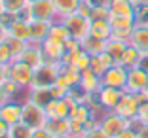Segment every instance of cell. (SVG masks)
<instances>
[{"label": "cell", "instance_id": "c3c4849f", "mask_svg": "<svg viewBox=\"0 0 148 138\" xmlns=\"http://www.w3.org/2000/svg\"><path fill=\"white\" fill-rule=\"evenodd\" d=\"M2 13H4V8H2V4H0V17H2Z\"/></svg>", "mask_w": 148, "mask_h": 138}, {"label": "cell", "instance_id": "9a60e30c", "mask_svg": "<svg viewBox=\"0 0 148 138\" xmlns=\"http://www.w3.org/2000/svg\"><path fill=\"white\" fill-rule=\"evenodd\" d=\"M21 114L23 102H17V100H8L4 106H0V119H4L10 127L21 123Z\"/></svg>", "mask_w": 148, "mask_h": 138}, {"label": "cell", "instance_id": "8992f818", "mask_svg": "<svg viewBox=\"0 0 148 138\" xmlns=\"http://www.w3.org/2000/svg\"><path fill=\"white\" fill-rule=\"evenodd\" d=\"M29 21H49L53 23L57 19V12L51 0H38L34 4H29L27 8Z\"/></svg>", "mask_w": 148, "mask_h": 138}, {"label": "cell", "instance_id": "277c9868", "mask_svg": "<svg viewBox=\"0 0 148 138\" xmlns=\"http://www.w3.org/2000/svg\"><path fill=\"white\" fill-rule=\"evenodd\" d=\"M144 95H133V93H123L122 100L118 102V106L112 110V112H116L118 116H122L125 117L127 121H133L137 119V114H139V108H140V104L144 102Z\"/></svg>", "mask_w": 148, "mask_h": 138}, {"label": "cell", "instance_id": "f1b7e54d", "mask_svg": "<svg viewBox=\"0 0 148 138\" xmlns=\"http://www.w3.org/2000/svg\"><path fill=\"white\" fill-rule=\"evenodd\" d=\"M48 38H51V40H55V42H61V44H66L70 40V34H69V30H66V27H65V23L63 21H53L51 23V29H49V34H48Z\"/></svg>", "mask_w": 148, "mask_h": 138}, {"label": "cell", "instance_id": "9c48e42d", "mask_svg": "<svg viewBox=\"0 0 148 138\" xmlns=\"http://www.w3.org/2000/svg\"><path fill=\"white\" fill-rule=\"evenodd\" d=\"M148 89V74L144 72L140 66L127 70V83H125V91L133 93V95H143Z\"/></svg>", "mask_w": 148, "mask_h": 138}, {"label": "cell", "instance_id": "1f68e13d", "mask_svg": "<svg viewBox=\"0 0 148 138\" xmlns=\"http://www.w3.org/2000/svg\"><path fill=\"white\" fill-rule=\"evenodd\" d=\"M0 4L4 8L6 13H13V15H19L27 10V0H0Z\"/></svg>", "mask_w": 148, "mask_h": 138}, {"label": "cell", "instance_id": "5bb4252c", "mask_svg": "<svg viewBox=\"0 0 148 138\" xmlns=\"http://www.w3.org/2000/svg\"><path fill=\"white\" fill-rule=\"evenodd\" d=\"M44 129H48L55 138H69L72 136V125L69 117H48Z\"/></svg>", "mask_w": 148, "mask_h": 138}, {"label": "cell", "instance_id": "681fc988", "mask_svg": "<svg viewBox=\"0 0 148 138\" xmlns=\"http://www.w3.org/2000/svg\"><path fill=\"white\" fill-rule=\"evenodd\" d=\"M69 138H82V136H69Z\"/></svg>", "mask_w": 148, "mask_h": 138}, {"label": "cell", "instance_id": "7dc6e473", "mask_svg": "<svg viewBox=\"0 0 148 138\" xmlns=\"http://www.w3.org/2000/svg\"><path fill=\"white\" fill-rule=\"evenodd\" d=\"M143 95H144V99H146V100H148V89H146V91H144Z\"/></svg>", "mask_w": 148, "mask_h": 138}, {"label": "cell", "instance_id": "d4e9b609", "mask_svg": "<svg viewBox=\"0 0 148 138\" xmlns=\"http://www.w3.org/2000/svg\"><path fill=\"white\" fill-rule=\"evenodd\" d=\"M114 65H116V61H114L106 51H103V53H99L97 57H91V66H89V68H91L93 72L101 78V76H103L110 66H114Z\"/></svg>", "mask_w": 148, "mask_h": 138}, {"label": "cell", "instance_id": "60d3db41", "mask_svg": "<svg viewBox=\"0 0 148 138\" xmlns=\"http://www.w3.org/2000/svg\"><path fill=\"white\" fill-rule=\"evenodd\" d=\"M10 100V97H8V93H6V89H4V85L0 83V106H4L6 102Z\"/></svg>", "mask_w": 148, "mask_h": 138}, {"label": "cell", "instance_id": "7402d4cb", "mask_svg": "<svg viewBox=\"0 0 148 138\" xmlns=\"http://www.w3.org/2000/svg\"><path fill=\"white\" fill-rule=\"evenodd\" d=\"M8 36L15 40H21V42L29 44L31 42V30H29V21L25 19H15L12 25L8 27Z\"/></svg>", "mask_w": 148, "mask_h": 138}, {"label": "cell", "instance_id": "3957f363", "mask_svg": "<svg viewBox=\"0 0 148 138\" xmlns=\"http://www.w3.org/2000/svg\"><path fill=\"white\" fill-rule=\"evenodd\" d=\"M32 74H34V68L31 65L23 63L21 59H13L8 65V78L12 82H15L17 85H21L23 89H31Z\"/></svg>", "mask_w": 148, "mask_h": 138}, {"label": "cell", "instance_id": "603a6c76", "mask_svg": "<svg viewBox=\"0 0 148 138\" xmlns=\"http://www.w3.org/2000/svg\"><path fill=\"white\" fill-rule=\"evenodd\" d=\"M51 23L49 21H29V30H31V42L32 44H42L48 38Z\"/></svg>", "mask_w": 148, "mask_h": 138}, {"label": "cell", "instance_id": "ac0fdd59", "mask_svg": "<svg viewBox=\"0 0 148 138\" xmlns=\"http://www.w3.org/2000/svg\"><path fill=\"white\" fill-rule=\"evenodd\" d=\"M17 59H21L23 63H27V65H31L32 68L40 66V65L44 63V53H42V48H40V44H32V42H29V44H27V48L23 49V53L17 57Z\"/></svg>", "mask_w": 148, "mask_h": 138}, {"label": "cell", "instance_id": "4fadbf2b", "mask_svg": "<svg viewBox=\"0 0 148 138\" xmlns=\"http://www.w3.org/2000/svg\"><path fill=\"white\" fill-rule=\"evenodd\" d=\"M74 104L76 102L69 95L63 97V99H53L46 106V114H48V117H70V112H72Z\"/></svg>", "mask_w": 148, "mask_h": 138}, {"label": "cell", "instance_id": "7bdbcfd3", "mask_svg": "<svg viewBox=\"0 0 148 138\" xmlns=\"http://www.w3.org/2000/svg\"><path fill=\"white\" fill-rule=\"evenodd\" d=\"M8 80V66L0 65V83H4Z\"/></svg>", "mask_w": 148, "mask_h": 138}, {"label": "cell", "instance_id": "b9f144b4", "mask_svg": "<svg viewBox=\"0 0 148 138\" xmlns=\"http://www.w3.org/2000/svg\"><path fill=\"white\" fill-rule=\"evenodd\" d=\"M137 138H148V125H140L137 129Z\"/></svg>", "mask_w": 148, "mask_h": 138}, {"label": "cell", "instance_id": "6da1fadb", "mask_svg": "<svg viewBox=\"0 0 148 138\" xmlns=\"http://www.w3.org/2000/svg\"><path fill=\"white\" fill-rule=\"evenodd\" d=\"M59 21L65 23L66 30H69V34L72 40L82 44L84 40L89 36V29H91V19L87 17L86 13L82 12H76L72 15H66L65 19H59Z\"/></svg>", "mask_w": 148, "mask_h": 138}, {"label": "cell", "instance_id": "d6986e66", "mask_svg": "<svg viewBox=\"0 0 148 138\" xmlns=\"http://www.w3.org/2000/svg\"><path fill=\"white\" fill-rule=\"evenodd\" d=\"M80 87L86 91L87 95H97L99 89L103 87V83H101V78L91 68H87V70H84V72L80 74Z\"/></svg>", "mask_w": 148, "mask_h": 138}, {"label": "cell", "instance_id": "836d02e7", "mask_svg": "<svg viewBox=\"0 0 148 138\" xmlns=\"http://www.w3.org/2000/svg\"><path fill=\"white\" fill-rule=\"evenodd\" d=\"M13 59H15V57H13L12 49H10V46H8V42H0V65L8 66Z\"/></svg>", "mask_w": 148, "mask_h": 138}, {"label": "cell", "instance_id": "f35d334b", "mask_svg": "<svg viewBox=\"0 0 148 138\" xmlns=\"http://www.w3.org/2000/svg\"><path fill=\"white\" fill-rule=\"evenodd\" d=\"M116 138H137V129H133V127H127L125 131H122V133L118 134Z\"/></svg>", "mask_w": 148, "mask_h": 138}, {"label": "cell", "instance_id": "bcb514c9", "mask_svg": "<svg viewBox=\"0 0 148 138\" xmlns=\"http://www.w3.org/2000/svg\"><path fill=\"white\" fill-rule=\"evenodd\" d=\"M34 2H38V0H27V4H34Z\"/></svg>", "mask_w": 148, "mask_h": 138}, {"label": "cell", "instance_id": "52a82bcc", "mask_svg": "<svg viewBox=\"0 0 148 138\" xmlns=\"http://www.w3.org/2000/svg\"><path fill=\"white\" fill-rule=\"evenodd\" d=\"M137 25L135 17H116V15H110V29H112V36L110 38L122 40V42L129 44L131 32Z\"/></svg>", "mask_w": 148, "mask_h": 138}, {"label": "cell", "instance_id": "ffe728a7", "mask_svg": "<svg viewBox=\"0 0 148 138\" xmlns=\"http://www.w3.org/2000/svg\"><path fill=\"white\" fill-rule=\"evenodd\" d=\"M80 70L72 68V66L69 65H61V68H59V78H57V83H61V85H65L66 89H72V87L80 85Z\"/></svg>", "mask_w": 148, "mask_h": 138}, {"label": "cell", "instance_id": "8d00e7d4", "mask_svg": "<svg viewBox=\"0 0 148 138\" xmlns=\"http://www.w3.org/2000/svg\"><path fill=\"white\" fill-rule=\"evenodd\" d=\"M137 119L143 123V125H148V100H144L139 108V114H137Z\"/></svg>", "mask_w": 148, "mask_h": 138}, {"label": "cell", "instance_id": "44dd1931", "mask_svg": "<svg viewBox=\"0 0 148 138\" xmlns=\"http://www.w3.org/2000/svg\"><path fill=\"white\" fill-rule=\"evenodd\" d=\"M27 100L34 102L36 106L46 110L49 102L53 100V95H51V89H44V87H31L27 89Z\"/></svg>", "mask_w": 148, "mask_h": 138}, {"label": "cell", "instance_id": "5b68a950", "mask_svg": "<svg viewBox=\"0 0 148 138\" xmlns=\"http://www.w3.org/2000/svg\"><path fill=\"white\" fill-rule=\"evenodd\" d=\"M48 121V114L46 110L36 106L34 102L31 100H25L23 102V114H21V123H25L27 127H31L32 131L34 129H40V127L46 125Z\"/></svg>", "mask_w": 148, "mask_h": 138}, {"label": "cell", "instance_id": "484cf974", "mask_svg": "<svg viewBox=\"0 0 148 138\" xmlns=\"http://www.w3.org/2000/svg\"><path fill=\"white\" fill-rule=\"evenodd\" d=\"M140 59H143V53H140L139 49L135 48V46L127 44L125 51H123L122 59H120V65H122V66H125V68L129 70V68H135V66H139Z\"/></svg>", "mask_w": 148, "mask_h": 138}, {"label": "cell", "instance_id": "8fae6325", "mask_svg": "<svg viewBox=\"0 0 148 138\" xmlns=\"http://www.w3.org/2000/svg\"><path fill=\"white\" fill-rule=\"evenodd\" d=\"M123 93H125L123 89H116V87H106V85H103L99 89V93L95 95V99H97V104H99L103 110L112 112V110L118 106V102L122 100Z\"/></svg>", "mask_w": 148, "mask_h": 138}, {"label": "cell", "instance_id": "4dcf8cb0", "mask_svg": "<svg viewBox=\"0 0 148 138\" xmlns=\"http://www.w3.org/2000/svg\"><path fill=\"white\" fill-rule=\"evenodd\" d=\"M89 19L91 21H110V10L108 6L103 4H91V12H89Z\"/></svg>", "mask_w": 148, "mask_h": 138}, {"label": "cell", "instance_id": "2e32d148", "mask_svg": "<svg viewBox=\"0 0 148 138\" xmlns=\"http://www.w3.org/2000/svg\"><path fill=\"white\" fill-rule=\"evenodd\" d=\"M110 15L116 17H135L137 19V6L131 0H108L106 2Z\"/></svg>", "mask_w": 148, "mask_h": 138}, {"label": "cell", "instance_id": "f907efd6", "mask_svg": "<svg viewBox=\"0 0 148 138\" xmlns=\"http://www.w3.org/2000/svg\"><path fill=\"white\" fill-rule=\"evenodd\" d=\"M6 138H10V136H6Z\"/></svg>", "mask_w": 148, "mask_h": 138}, {"label": "cell", "instance_id": "7c38bea8", "mask_svg": "<svg viewBox=\"0 0 148 138\" xmlns=\"http://www.w3.org/2000/svg\"><path fill=\"white\" fill-rule=\"evenodd\" d=\"M40 48H42V53H44V61H48V63H61L63 57H65V51H66V44L46 38L40 44Z\"/></svg>", "mask_w": 148, "mask_h": 138}, {"label": "cell", "instance_id": "4316f807", "mask_svg": "<svg viewBox=\"0 0 148 138\" xmlns=\"http://www.w3.org/2000/svg\"><path fill=\"white\" fill-rule=\"evenodd\" d=\"M89 36L106 42L112 36V29H110V21H91V29H89Z\"/></svg>", "mask_w": 148, "mask_h": 138}, {"label": "cell", "instance_id": "cb8c5ba5", "mask_svg": "<svg viewBox=\"0 0 148 138\" xmlns=\"http://www.w3.org/2000/svg\"><path fill=\"white\" fill-rule=\"evenodd\" d=\"M57 12V19H65L66 15H72L80 10L84 0H51Z\"/></svg>", "mask_w": 148, "mask_h": 138}, {"label": "cell", "instance_id": "f546056e", "mask_svg": "<svg viewBox=\"0 0 148 138\" xmlns=\"http://www.w3.org/2000/svg\"><path fill=\"white\" fill-rule=\"evenodd\" d=\"M80 46H82V49L87 53V55H91V57H97L99 53L105 51V42H101V40L93 38V36H87Z\"/></svg>", "mask_w": 148, "mask_h": 138}, {"label": "cell", "instance_id": "d590c367", "mask_svg": "<svg viewBox=\"0 0 148 138\" xmlns=\"http://www.w3.org/2000/svg\"><path fill=\"white\" fill-rule=\"evenodd\" d=\"M82 138H110V136H108V134H106L103 129H101L99 125H97V127H93V129H87V131H84Z\"/></svg>", "mask_w": 148, "mask_h": 138}, {"label": "cell", "instance_id": "30bf717a", "mask_svg": "<svg viewBox=\"0 0 148 138\" xmlns=\"http://www.w3.org/2000/svg\"><path fill=\"white\" fill-rule=\"evenodd\" d=\"M101 83L106 87H116V89H123L125 91V83H127V68L122 66L120 63H116L114 66H110L103 76H101Z\"/></svg>", "mask_w": 148, "mask_h": 138}, {"label": "cell", "instance_id": "e575fe53", "mask_svg": "<svg viewBox=\"0 0 148 138\" xmlns=\"http://www.w3.org/2000/svg\"><path fill=\"white\" fill-rule=\"evenodd\" d=\"M6 42H8V46H10V49H12V53H13V57L17 59L19 55L23 53V49L27 48V44L25 42H21V40H15V38H6Z\"/></svg>", "mask_w": 148, "mask_h": 138}, {"label": "cell", "instance_id": "83f0119b", "mask_svg": "<svg viewBox=\"0 0 148 138\" xmlns=\"http://www.w3.org/2000/svg\"><path fill=\"white\" fill-rule=\"evenodd\" d=\"M125 48H127V42H122V40H116V38H110V40L105 42V51L108 53L116 63H120Z\"/></svg>", "mask_w": 148, "mask_h": 138}, {"label": "cell", "instance_id": "d6a6232c", "mask_svg": "<svg viewBox=\"0 0 148 138\" xmlns=\"http://www.w3.org/2000/svg\"><path fill=\"white\" fill-rule=\"evenodd\" d=\"M31 134H32V129H31V127H27L25 123H17V125H12V127H10L8 136L10 138H31Z\"/></svg>", "mask_w": 148, "mask_h": 138}, {"label": "cell", "instance_id": "7a4b0ae2", "mask_svg": "<svg viewBox=\"0 0 148 138\" xmlns=\"http://www.w3.org/2000/svg\"><path fill=\"white\" fill-rule=\"evenodd\" d=\"M59 68H61V63H48V61H44L40 66L34 68L31 87H44V89H49L51 85H55L57 78H59Z\"/></svg>", "mask_w": 148, "mask_h": 138}, {"label": "cell", "instance_id": "ee69618b", "mask_svg": "<svg viewBox=\"0 0 148 138\" xmlns=\"http://www.w3.org/2000/svg\"><path fill=\"white\" fill-rule=\"evenodd\" d=\"M139 66H140V68H143V70H144V72H146V74H148V53H146V55H143V59H140V63H139Z\"/></svg>", "mask_w": 148, "mask_h": 138}, {"label": "cell", "instance_id": "e0dca14e", "mask_svg": "<svg viewBox=\"0 0 148 138\" xmlns=\"http://www.w3.org/2000/svg\"><path fill=\"white\" fill-rule=\"evenodd\" d=\"M129 44H131V46H135L143 55H146V53H148V25L137 21L135 29H133V32H131Z\"/></svg>", "mask_w": 148, "mask_h": 138}, {"label": "cell", "instance_id": "f6af8a7d", "mask_svg": "<svg viewBox=\"0 0 148 138\" xmlns=\"http://www.w3.org/2000/svg\"><path fill=\"white\" fill-rule=\"evenodd\" d=\"M6 38H8V29L0 25V42H6Z\"/></svg>", "mask_w": 148, "mask_h": 138}, {"label": "cell", "instance_id": "ab89813d", "mask_svg": "<svg viewBox=\"0 0 148 138\" xmlns=\"http://www.w3.org/2000/svg\"><path fill=\"white\" fill-rule=\"evenodd\" d=\"M10 133V125L6 123L4 119H0V138H6Z\"/></svg>", "mask_w": 148, "mask_h": 138}, {"label": "cell", "instance_id": "74e56055", "mask_svg": "<svg viewBox=\"0 0 148 138\" xmlns=\"http://www.w3.org/2000/svg\"><path fill=\"white\" fill-rule=\"evenodd\" d=\"M31 138H55L51 133H49L48 129H44V127H40V129H34L31 134Z\"/></svg>", "mask_w": 148, "mask_h": 138}, {"label": "cell", "instance_id": "ba28073f", "mask_svg": "<svg viewBox=\"0 0 148 138\" xmlns=\"http://www.w3.org/2000/svg\"><path fill=\"white\" fill-rule=\"evenodd\" d=\"M129 125H131L129 121H127L125 117L118 116L116 112H106L105 116L99 119V127L105 131L110 138H116L118 134L122 133V131H125Z\"/></svg>", "mask_w": 148, "mask_h": 138}]
</instances>
